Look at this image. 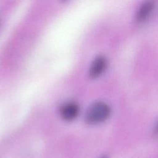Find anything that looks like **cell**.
<instances>
[{
    "label": "cell",
    "mask_w": 158,
    "mask_h": 158,
    "mask_svg": "<svg viewBox=\"0 0 158 158\" xmlns=\"http://www.w3.org/2000/svg\"><path fill=\"white\" fill-rule=\"evenodd\" d=\"M110 114V107L105 102H97L88 110L86 121L89 124H97L106 120Z\"/></svg>",
    "instance_id": "obj_1"
},
{
    "label": "cell",
    "mask_w": 158,
    "mask_h": 158,
    "mask_svg": "<svg viewBox=\"0 0 158 158\" xmlns=\"http://www.w3.org/2000/svg\"><path fill=\"white\" fill-rule=\"evenodd\" d=\"M107 65V61L104 56L97 57L93 62L90 69L89 76L92 78H95L100 76L104 71Z\"/></svg>",
    "instance_id": "obj_2"
},
{
    "label": "cell",
    "mask_w": 158,
    "mask_h": 158,
    "mask_svg": "<svg viewBox=\"0 0 158 158\" xmlns=\"http://www.w3.org/2000/svg\"><path fill=\"white\" fill-rule=\"evenodd\" d=\"M78 107L74 103H67L63 106L60 114L62 117L65 120H72L74 119L78 114Z\"/></svg>",
    "instance_id": "obj_3"
},
{
    "label": "cell",
    "mask_w": 158,
    "mask_h": 158,
    "mask_svg": "<svg viewBox=\"0 0 158 158\" xmlns=\"http://www.w3.org/2000/svg\"><path fill=\"white\" fill-rule=\"evenodd\" d=\"M154 8V4L151 1L144 2L139 9L136 18L139 22L143 21L145 20L152 12Z\"/></svg>",
    "instance_id": "obj_4"
},
{
    "label": "cell",
    "mask_w": 158,
    "mask_h": 158,
    "mask_svg": "<svg viewBox=\"0 0 158 158\" xmlns=\"http://www.w3.org/2000/svg\"><path fill=\"white\" fill-rule=\"evenodd\" d=\"M154 134L156 136H158V121L156 125V127L154 128Z\"/></svg>",
    "instance_id": "obj_5"
},
{
    "label": "cell",
    "mask_w": 158,
    "mask_h": 158,
    "mask_svg": "<svg viewBox=\"0 0 158 158\" xmlns=\"http://www.w3.org/2000/svg\"><path fill=\"white\" fill-rule=\"evenodd\" d=\"M100 158H108V157H107V156H103L101 157Z\"/></svg>",
    "instance_id": "obj_6"
}]
</instances>
